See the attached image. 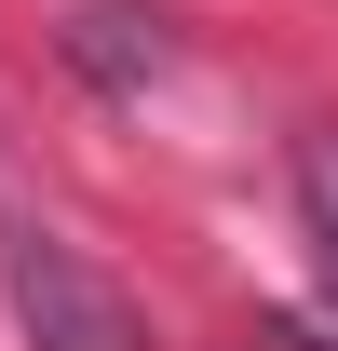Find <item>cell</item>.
<instances>
[{"mask_svg":"<svg viewBox=\"0 0 338 351\" xmlns=\"http://www.w3.org/2000/svg\"><path fill=\"white\" fill-rule=\"evenodd\" d=\"M0 298H14V324H27L41 351H149L135 298L27 203V189H14V176H0Z\"/></svg>","mask_w":338,"mask_h":351,"instance_id":"6da1fadb","label":"cell"},{"mask_svg":"<svg viewBox=\"0 0 338 351\" xmlns=\"http://www.w3.org/2000/svg\"><path fill=\"white\" fill-rule=\"evenodd\" d=\"M68 54H82L95 82H163V68H176L163 14H122V0H109V14H82V27H68Z\"/></svg>","mask_w":338,"mask_h":351,"instance_id":"7a4b0ae2","label":"cell"},{"mask_svg":"<svg viewBox=\"0 0 338 351\" xmlns=\"http://www.w3.org/2000/svg\"><path fill=\"white\" fill-rule=\"evenodd\" d=\"M297 203H311V243L338 257V122H311V135H297Z\"/></svg>","mask_w":338,"mask_h":351,"instance_id":"3957f363","label":"cell"}]
</instances>
